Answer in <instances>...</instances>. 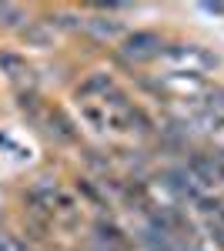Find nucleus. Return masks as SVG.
<instances>
[{"label": "nucleus", "instance_id": "f257e3e1", "mask_svg": "<svg viewBox=\"0 0 224 251\" xmlns=\"http://www.w3.org/2000/svg\"><path fill=\"white\" fill-rule=\"evenodd\" d=\"M164 54V37L154 30H134L121 40V57L131 64H148V60Z\"/></svg>", "mask_w": 224, "mask_h": 251}, {"label": "nucleus", "instance_id": "f03ea898", "mask_svg": "<svg viewBox=\"0 0 224 251\" xmlns=\"http://www.w3.org/2000/svg\"><path fill=\"white\" fill-rule=\"evenodd\" d=\"M161 188H168L177 201H191V204H198L207 191H201V184L194 181V174L187 171L184 164H174L168 171L161 174Z\"/></svg>", "mask_w": 224, "mask_h": 251}, {"label": "nucleus", "instance_id": "7ed1b4c3", "mask_svg": "<svg viewBox=\"0 0 224 251\" xmlns=\"http://www.w3.org/2000/svg\"><path fill=\"white\" fill-rule=\"evenodd\" d=\"M91 245H100V248H124V245H127V231L114 221L111 214H104V218L94 221Z\"/></svg>", "mask_w": 224, "mask_h": 251}, {"label": "nucleus", "instance_id": "20e7f679", "mask_svg": "<svg viewBox=\"0 0 224 251\" xmlns=\"http://www.w3.org/2000/svg\"><path fill=\"white\" fill-rule=\"evenodd\" d=\"M111 91H117V84H114L111 74H91L87 80L77 84V97H80V100H87V97H100V100H104Z\"/></svg>", "mask_w": 224, "mask_h": 251}, {"label": "nucleus", "instance_id": "39448f33", "mask_svg": "<svg viewBox=\"0 0 224 251\" xmlns=\"http://www.w3.org/2000/svg\"><path fill=\"white\" fill-rule=\"evenodd\" d=\"M84 27L100 40H111V37L121 34V24H117V20H107V17H91V20H84Z\"/></svg>", "mask_w": 224, "mask_h": 251}, {"label": "nucleus", "instance_id": "423d86ee", "mask_svg": "<svg viewBox=\"0 0 224 251\" xmlns=\"http://www.w3.org/2000/svg\"><path fill=\"white\" fill-rule=\"evenodd\" d=\"M77 191L84 194V198H87L91 204H97L100 211H107V201H104V194H100V188L94 184L91 177H80V181H77Z\"/></svg>", "mask_w": 224, "mask_h": 251}, {"label": "nucleus", "instance_id": "0eeeda50", "mask_svg": "<svg viewBox=\"0 0 224 251\" xmlns=\"http://www.w3.org/2000/svg\"><path fill=\"white\" fill-rule=\"evenodd\" d=\"M0 67L10 74V77H20V74H30L27 71V64L17 57V54H7V50H0Z\"/></svg>", "mask_w": 224, "mask_h": 251}, {"label": "nucleus", "instance_id": "6e6552de", "mask_svg": "<svg viewBox=\"0 0 224 251\" xmlns=\"http://www.w3.org/2000/svg\"><path fill=\"white\" fill-rule=\"evenodd\" d=\"M20 20H24V10L14 7V3H0V24L3 27H17Z\"/></svg>", "mask_w": 224, "mask_h": 251}, {"label": "nucleus", "instance_id": "1a4fd4ad", "mask_svg": "<svg viewBox=\"0 0 224 251\" xmlns=\"http://www.w3.org/2000/svg\"><path fill=\"white\" fill-rule=\"evenodd\" d=\"M24 37H30L34 44H47V34H44V30H37V27H34L30 34H24Z\"/></svg>", "mask_w": 224, "mask_h": 251}, {"label": "nucleus", "instance_id": "9d476101", "mask_svg": "<svg viewBox=\"0 0 224 251\" xmlns=\"http://www.w3.org/2000/svg\"><path fill=\"white\" fill-rule=\"evenodd\" d=\"M0 251H14L10 248V234H3V231H0Z\"/></svg>", "mask_w": 224, "mask_h": 251}, {"label": "nucleus", "instance_id": "9b49d317", "mask_svg": "<svg viewBox=\"0 0 224 251\" xmlns=\"http://www.w3.org/2000/svg\"><path fill=\"white\" fill-rule=\"evenodd\" d=\"M204 10H211V14H224V3H204Z\"/></svg>", "mask_w": 224, "mask_h": 251}]
</instances>
